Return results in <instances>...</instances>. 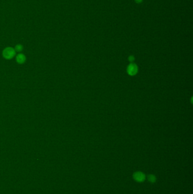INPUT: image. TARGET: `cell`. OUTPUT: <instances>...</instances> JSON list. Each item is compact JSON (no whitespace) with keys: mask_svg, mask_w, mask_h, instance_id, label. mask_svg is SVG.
<instances>
[{"mask_svg":"<svg viewBox=\"0 0 193 194\" xmlns=\"http://www.w3.org/2000/svg\"><path fill=\"white\" fill-rule=\"evenodd\" d=\"M15 52L14 48L12 47H6L3 50L2 55L5 58L9 60L14 57V56L15 55Z\"/></svg>","mask_w":193,"mask_h":194,"instance_id":"obj_1","label":"cell"},{"mask_svg":"<svg viewBox=\"0 0 193 194\" xmlns=\"http://www.w3.org/2000/svg\"><path fill=\"white\" fill-rule=\"evenodd\" d=\"M133 178L138 182H142L146 179V175L141 171H137L134 173Z\"/></svg>","mask_w":193,"mask_h":194,"instance_id":"obj_2","label":"cell"},{"mask_svg":"<svg viewBox=\"0 0 193 194\" xmlns=\"http://www.w3.org/2000/svg\"><path fill=\"white\" fill-rule=\"evenodd\" d=\"M127 72L129 75L134 76L138 72V67L135 64H131L129 65L127 69Z\"/></svg>","mask_w":193,"mask_h":194,"instance_id":"obj_3","label":"cell"},{"mask_svg":"<svg viewBox=\"0 0 193 194\" xmlns=\"http://www.w3.org/2000/svg\"><path fill=\"white\" fill-rule=\"evenodd\" d=\"M26 60V57L24 54H19L16 57V61L18 64H22L25 62Z\"/></svg>","mask_w":193,"mask_h":194,"instance_id":"obj_4","label":"cell"},{"mask_svg":"<svg viewBox=\"0 0 193 194\" xmlns=\"http://www.w3.org/2000/svg\"><path fill=\"white\" fill-rule=\"evenodd\" d=\"M148 181L150 182L153 183H155L156 182V178L155 175H154V174H150L148 176Z\"/></svg>","mask_w":193,"mask_h":194,"instance_id":"obj_5","label":"cell"},{"mask_svg":"<svg viewBox=\"0 0 193 194\" xmlns=\"http://www.w3.org/2000/svg\"><path fill=\"white\" fill-rule=\"evenodd\" d=\"M23 49V46L22 44H18L16 45L15 47V48H14L15 52H20L22 51Z\"/></svg>","mask_w":193,"mask_h":194,"instance_id":"obj_6","label":"cell"},{"mask_svg":"<svg viewBox=\"0 0 193 194\" xmlns=\"http://www.w3.org/2000/svg\"><path fill=\"white\" fill-rule=\"evenodd\" d=\"M134 59V58L133 56H130L129 57V60H130V61H133V60Z\"/></svg>","mask_w":193,"mask_h":194,"instance_id":"obj_7","label":"cell"},{"mask_svg":"<svg viewBox=\"0 0 193 194\" xmlns=\"http://www.w3.org/2000/svg\"><path fill=\"white\" fill-rule=\"evenodd\" d=\"M136 1L137 3H140V2L142 1V0H136Z\"/></svg>","mask_w":193,"mask_h":194,"instance_id":"obj_8","label":"cell"}]
</instances>
